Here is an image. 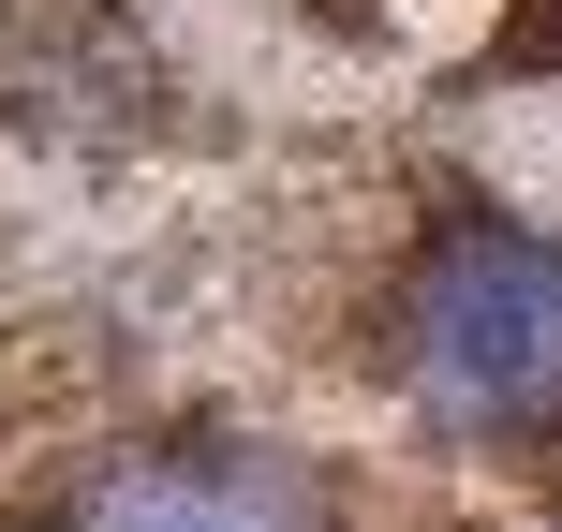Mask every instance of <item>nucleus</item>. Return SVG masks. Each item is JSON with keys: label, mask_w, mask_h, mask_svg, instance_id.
<instances>
[{"label": "nucleus", "mask_w": 562, "mask_h": 532, "mask_svg": "<svg viewBox=\"0 0 562 532\" xmlns=\"http://www.w3.org/2000/svg\"><path fill=\"white\" fill-rule=\"evenodd\" d=\"M400 385L474 444H562V237L445 223L400 281Z\"/></svg>", "instance_id": "obj_1"}, {"label": "nucleus", "mask_w": 562, "mask_h": 532, "mask_svg": "<svg viewBox=\"0 0 562 532\" xmlns=\"http://www.w3.org/2000/svg\"><path fill=\"white\" fill-rule=\"evenodd\" d=\"M75 532H340V488L252 429H178V444L119 459L75 503Z\"/></svg>", "instance_id": "obj_2"}]
</instances>
